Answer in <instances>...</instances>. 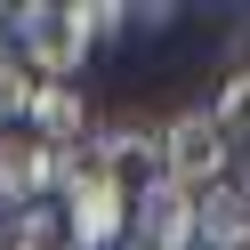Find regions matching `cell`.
I'll return each instance as SVG.
<instances>
[{"label": "cell", "instance_id": "1", "mask_svg": "<svg viewBox=\"0 0 250 250\" xmlns=\"http://www.w3.org/2000/svg\"><path fill=\"white\" fill-rule=\"evenodd\" d=\"M57 194H65V250H105L129 234V186L113 178V169H97L81 146L57 153Z\"/></svg>", "mask_w": 250, "mask_h": 250}, {"label": "cell", "instance_id": "2", "mask_svg": "<svg viewBox=\"0 0 250 250\" xmlns=\"http://www.w3.org/2000/svg\"><path fill=\"white\" fill-rule=\"evenodd\" d=\"M89 24L81 8H57V0H24V8H8V57H17L33 81H73V73L89 65Z\"/></svg>", "mask_w": 250, "mask_h": 250}, {"label": "cell", "instance_id": "3", "mask_svg": "<svg viewBox=\"0 0 250 250\" xmlns=\"http://www.w3.org/2000/svg\"><path fill=\"white\" fill-rule=\"evenodd\" d=\"M226 162H234V146H226V129H218L202 105L178 113V121H162V178L169 186L210 194V186H226Z\"/></svg>", "mask_w": 250, "mask_h": 250}, {"label": "cell", "instance_id": "4", "mask_svg": "<svg viewBox=\"0 0 250 250\" xmlns=\"http://www.w3.org/2000/svg\"><path fill=\"white\" fill-rule=\"evenodd\" d=\"M129 234H137V250H194V194L153 169L129 194Z\"/></svg>", "mask_w": 250, "mask_h": 250}, {"label": "cell", "instance_id": "5", "mask_svg": "<svg viewBox=\"0 0 250 250\" xmlns=\"http://www.w3.org/2000/svg\"><path fill=\"white\" fill-rule=\"evenodd\" d=\"M49 186H57V153L33 129H0V202L8 210H33Z\"/></svg>", "mask_w": 250, "mask_h": 250}, {"label": "cell", "instance_id": "6", "mask_svg": "<svg viewBox=\"0 0 250 250\" xmlns=\"http://www.w3.org/2000/svg\"><path fill=\"white\" fill-rule=\"evenodd\" d=\"M24 129H33L49 153L81 146V129H89V97H81L73 81H41V89H33V105H24Z\"/></svg>", "mask_w": 250, "mask_h": 250}, {"label": "cell", "instance_id": "7", "mask_svg": "<svg viewBox=\"0 0 250 250\" xmlns=\"http://www.w3.org/2000/svg\"><path fill=\"white\" fill-rule=\"evenodd\" d=\"M194 242L202 250H250V202L242 186H210V194H194Z\"/></svg>", "mask_w": 250, "mask_h": 250}, {"label": "cell", "instance_id": "8", "mask_svg": "<svg viewBox=\"0 0 250 250\" xmlns=\"http://www.w3.org/2000/svg\"><path fill=\"white\" fill-rule=\"evenodd\" d=\"M202 113L226 129V146H250V73H226V89H218V105H202Z\"/></svg>", "mask_w": 250, "mask_h": 250}, {"label": "cell", "instance_id": "9", "mask_svg": "<svg viewBox=\"0 0 250 250\" xmlns=\"http://www.w3.org/2000/svg\"><path fill=\"white\" fill-rule=\"evenodd\" d=\"M33 73H24L17 65V57H8V49H0V129H24V105H33Z\"/></svg>", "mask_w": 250, "mask_h": 250}, {"label": "cell", "instance_id": "10", "mask_svg": "<svg viewBox=\"0 0 250 250\" xmlns=\"http://www.w3.org/2000/svg\"><path fill=\"white\" fill-rule=\"evenodd\" d=\"M0 33H8V8H0Z\"/></svg>", "mask_w": 250, "mask_h": 250}]
</instances>
